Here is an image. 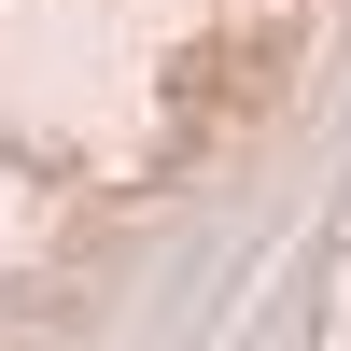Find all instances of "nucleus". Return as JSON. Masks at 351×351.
<instances>
[]
</instances>
